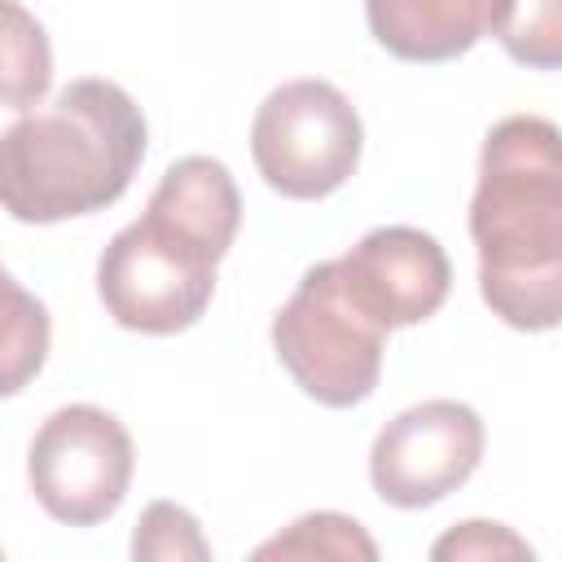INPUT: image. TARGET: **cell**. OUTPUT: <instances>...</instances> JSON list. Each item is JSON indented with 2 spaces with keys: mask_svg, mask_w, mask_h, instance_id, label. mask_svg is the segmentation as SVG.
I'll return each instance as SVG.
<instances>
[{
  "mask_svg": "<svg viewBox=\"0 0 562 562\" xmlns=\"http://www.w3.org/2000/svg\"><path fill=\"white\" fill-rule=\"evenodd\" d=\"M501 48L531 66V70H558L562 61V0H509L501 26Z\"/></svg>",
  "mask_w": 562,
  "mask_h": 562,
  "instance_id": "14",
  "label": "cell"
},
{
  "mask_svg": "<svg viewBox=\"0 0 562 562\" xmlns=\"http://www.w3.org/2000/svg\"><path fill=\"white\" fill-rule=\"evenodd\" d=\"M483 457V422L461 400H422L395 413L369 448V483L395 509H422L457 492Z\"/></svg>",
  "mask_w": 562,
  "mask_h": 562,
  "instance_id": "7",
  "label": "cell"
},
{
  "mask_svg": "<svg viewBox=\"0 0 562 562\" xmlns=\"http://www.w3.org/2000/svg\"><path fill=\"white\" fill-rule=\"evenodd\" d=\"M430 558H439V562H452V558H531V544L518 540L501 522L470 518V522H457L448 536H439L430 544Z\"/></svg>",
  "mask_w": 562,
  "mask_h": 562,
  "instance_id": "16",
  "label": "cell"
},
{
  "mask_svg": "<svg viewBox=\"0 0 562 562\" xmlns=\"http://www.w3.org/2000/svg\"><path fill=\"white\" fill-rule=\"evenodd\" d=\"M145 211H154L184 237L202 241L215 259H224L241 224V193L233 184V171L220 158L189 154L162 171Z\"/></svg>",
  "mask_w": 562,
  "mask_h": 562,
  "instance_id": "10",
  "label": "cell"
},
{
  "mask_svg": "<svg viewBox=\"0 0 562 562\" xmlns=\"http://www.w3.org/2000/svg\"><path fill=\"white\" fill-rule=\"evenodd\" d=\"M145 158V114L114 79H70L0 132V211L61 224L114 206Z\"/></svg>",
  "mask_w": 562,
  "mask_h": 562,
  "instance_id": "2",
  "label": "cell"
},
{
  "mask_svg": "<svg viewBox=\"0 0 562 562\" xmlns=\"http://www.w3.org/2000/svg\"><path fill=\"white\" fill-rule=\"evenodd\" d=\"M215 255L145 211L110 237L97 259V294L114 325L136 334H180L202 321L215 294Z\"/></svg>",
  "mask_w": 562,
  "mask_h": 562,
  "instance_id": "4",
  "label": "cell"
},
{
  "mask_svg": "<svg viewBox=\"0 0 562 562\" xmlns=\"http://www.w3.org/2000/svg\"><path fill=\"white\" fill-rule=\"evenodd\" d=\"M53 83V48L44 26L18 0H0V105L35 110Z\"/></svg>",
  "mask_w": 562,
  "mask_h": 562,
  "instance_id": "11",
  "label": "cell"
},
{
  "mask_svg": "<svg viewBox=\"0 0 562 562\" xmlns=\"http://www.w3.org/2000/svg\"><path fill=\"white\" fill-rule=\"evenodd\" d=\"M255 558H364V562H373L378 544L364 536V527L356 518L321 509V514L294 518L281 536L259 544Z\"/></svg>",
  "mask_w": 562,
  "mask_h": 562,
  "instance_id": "13",
  "label": "cell"
},
{
  "mask_svg": "<svg viewBox=\"0 0 562 562\" xmlns=\"http://www.w3.org/2000/svg\"><path fill=\"white\" fill-rule=\"evenodd\" d=\"M0 272H4V268H0Z\"/></svg>",
  "mask_w": 562,
  "mask_h": 562,
  "instance_id": "17",
  "label": "cell"
},
{
  "mask_svg": "<svg viewBox=\"0 0 562 562\" xmlns=\"http://www.w3.org/2000/svg\"><path fill=\"white\" fill-rule=\"evenodd\" d=\"M334 272L386 334L430 321L452 290V263L443 246L408 224L369 228L347 255L334 259Z\"/></svg>",
  "mask_w": 562,
  "mask_h": 562,
  "instance_id": "8",
  "label": "cell"
},
{
  "mask_svg": "<svg viewBox=\"0 0 562 562\" xmlns=\"http://www.w3.org/2000/svg\"><path fill=\"white\" fill-rule=\"evenodd\" d=\"M53 321L48 307L22 290L9 272H0V400L18 395L48 360Z\"/></svg>",
  "mask_w": 562,
  "mask_h": 562,
  "instance_id": "12",
  "label": "cell"
},
{
  "mask_svg": "<svg viewBox=\"0 0 562 562\" xmlns=\"http://www.w3.org/2000/svg\"><path fill=\"white\" fill-rule=\"evenodd\" d=\"M272 351L303 395L325 408H351L378 391L386 329L342 290L334 259H325L303 272L272 316Z\"/></svg>",
  "mask_w": 562,
  "mask_h": 562,
  "instance_id": "3",
  "label": "cell"
},
{
  "mask_svg": "<svg viewBox=\"0 0 562 562\" xmlns=\"http://www.w3.org/2000/svg\"><path fill=\"white\" fill-rule=\"evenodd\" d=\"M132 558H154V562H171V558H193L206 562L211 544L198 531V518L171 501H154L145 505V514L136 518V536H132Z\"/></svg>",
  "mask_w": 562,
  "mask_h": 562,
  "instance_id": "15",
  "label": "cell"
},
{
  "mask_svg": "<svg viewBox=\"0 0 562 562\" xmlns=\"http://www.w3.org/2000/svg\"><path fill=\"white\" fill-rule=\"evenodd\" d=\"M136 452L123 422L97 404L48 413L26 448V479L48 518L66 527L105 522L132 487Z\"/></svg>",
  "mask_w": 562,
  "mask_h": 562,
  "instance_id": "6",
  "label": "cell"
},
{
  "mask_svg": "<svg viewBox=\"0 0 562 562\" xmlns=\"http://www.w3.org/2000/svg\"><path fill=\"white\" fill-rule=\"evenodd\" d=\"M364 127L329 79H290L263 97L250 123V158L268 189L294 202L329 198L360 167Z\"/></svg>",
  "mask_w": 562,
  "mask_h": 562,
  "instance_id": "5",
  "label": "cell"
},
{
  "mask_svg": "<svg viewBox=\"0 0 562 562\" xmlns=\"http://www.w3.org/2000/svg\"><path fill=\"white\" fill-rule=\"evenodd\" d=\"M470 237L492 316L527 334L553 329L562 321V158L549 119L509 114L487 132Z\"/></svg>",
  "mask_w": 562,
  "mask_h": 562,
  "instance_id": "1",
  "label": "cell"
},
{
  "mask_svg": "<svg viewBox=\"0 0 562 562\" xmlns=\"http://www.w3.org/2000/svg\"><path fill=\"white\" fill-rule=\"evenodd\" d=\"M509 0H364L369 35L400 61H452L496 35Z\"/></svg>",
  "mask_w": 562,
  "mask_h": 562,
  "instance_id": "9",
  "label": "cell"
}]
</instances>
